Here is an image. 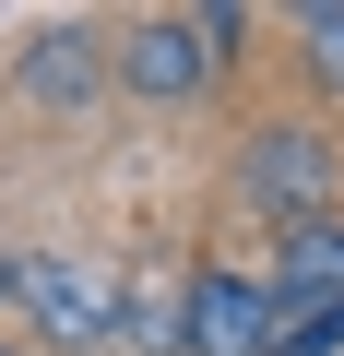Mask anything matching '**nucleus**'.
I'll return each mask as SVG.
<instances>
[{
    "label": "nucleus",
    "instance_id": "obj_5",
    "mask_svg": "<svg viewBox=\"0 0 344 356\" xmlns=\"http://www.w3.org/2000/svg\"><path fill=\"white\" fill-rule=\"evenodd\" d=\"M273 309H309V297H344V214H309V226H285V250H273Z\"/></svg>",
    "mask_w": 344,
    "mask_h": 356
},
{
    "label": "nucleus",
    "instance_id": "obj_2",
    "mask_svg": "<svg viewBox=\"0 0 344 356\" xmlns=\"http://www.w3.org/2000/svg\"><path fill=\"white\" fill-rule=\"evenodd\" d=\"M13 297H24L36 332H60V344H107V332H119V273H107V261H13Z\"/></svg>",
    "mask_w": 344,
    "mask_h": 356
},
{
    "label": "nucleus",
    "instance_id": "obj_4",
    "mask_svg": "<svg viewBox=\"0 0 344 356\" xmlns=\"http://www.w3.org/2000/svg\"><path fill=\"white\" fill-rule=\"evenodd\" d=\"M238 191L261 202V214H320V191H332V143L309 131V119H273L261 143H249V166H238Z\"/></svg>",
    "mask_w": 344,
    "mask_h": 356
},
{
    "label": "nucleus",
    "instance_id": "obj_3",
    "mask_svg": "<svg viewBox=\"0 0 344 356\" xmlns=\"http://www.w3.org/2000/svg\"><path fill=\"white\" fill-rule=\"evenodd\" d=\"M179 356H273V285L261 273H190V321H179Z\"/></svg>",
    "mask_w": 344,
    "mask_h": 356
},
{
    "label": "nucleus",
    "instance_id": "obj_7",
    "mask_svg": "<svg viewBox=\"0 0 344 356\" xmlns=\"http://www.w3.org/2000/svg\"><path fill=\"white\" fill-rule=\"evenodd\" d=\"M179 321H190V285H166V273L119 285V332H131L142 356H179Z\"/></svg>",
    "mask_w": 344,
    "mask_h": 356
},
{
    "label": "nucleus",
    "instance_id": "obj_6",
    "mask_svg": "<svg viewBox=\"0 0 344 356\" xmlns=\"http://www.w3.org/2000/svg\"><path fill=\"white\" fill-rule=\"evenodd\" d=\"M24 95H48V107H83V95H95V36H83V24H48V36L24 48Z\"/></svg>",
    "mask_w": 344,
    "mask_h": 356
},
{
    "label": "nucleus",
    "instance_id": "obj_1",
    "mask_svg": "<svg viewBox=\"0 0 344 356\" xmlns=\"http://www.w3.org/2000/svg\"><path fill=\"white\" fill-rule=\"evenodd\" d=\"M226 36H238V13H142V24L119 36V83H131L142 107H179V95L214 83Z\"/></svg>",
    "mask_w": 344,
    "mask_h": 356
},
{
    "label": "nucleus",
    "instance_id": "obj_9",
    "mask_svg": "<svg viewBox=\"0 0 344 356\" xmlns=\"http://www.w3.org/2000/svg\"><path fill=\"white\" fill-rule=\"evenodd\" d=\"M0 285H13V261H0Z\"/></svg>",
    "mask_w": 344,
    "mask_h": 356
},
{
    "label": "nucleus",
    "instance_id": "obj_8",
    "mask_svg": "<svg viewBox=\"0 0 344 356\" xmlns=\"http://www.w3.org/2000/svg\"><path fill=\"white\" fill-rule=\"evenodd\" d=\"M297 36H309V72H320V83H344V13H309Z\"/></svg>",
    "mask_w": 344,
    "mask_h": 356
}]
</instances>
